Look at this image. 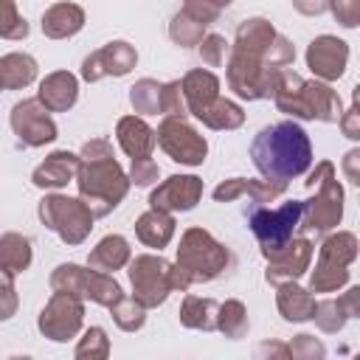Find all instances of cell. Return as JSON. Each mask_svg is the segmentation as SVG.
<instances>
[{
  "mask_svg": "<svg viewBox=\"0 0 360 360\" xmlns=\"http://www.w3.org/2000/svg\"><path fill=\"white\" fill-rule=\"evenodd\" d=\"M273 104L278 107V112L290 115L292 121L338 124V118L343 112V101L329 87V82L304 79L290 68L278 70V79L273 87Z\"/></svg>",
  "mask_w": 360,
  "mask_h": 360,
  "instance_id": "cell-3",
  "label": "cell"
},
{
  "mask_svg": "<svg viewBox=\"0 0 360 360\" xmlns=\"http://www.w3.org/2000/svg\"><path fill=\"white\" fill-rule=\"evenodd\" d=\"M20 307V295L14 287V273L0 267V321H11L17 315Z\"/></svg>",
  "mask_w": 360,
  "mask_h": 360,
  "instance_id": "cell-42",
  "label": "cell"
},
{
  "mask_svg": "<svg viewBox=\"0 0 360 360\" xmlns=\"http://www.w3.org/2000/svg\"><path fill=\"white\" fill-rule=\"evenodd\" d=\"M79 155H73V152H68V149H56V152H51L34 172H31V183L37 186V188H51V191H56V188H65L68 183H73L76 180V172H79Z\"/></svg>",
  "mask_w": 360,
  "mask_h": 360,
  "instance_id": "cell-21",
  "label": "cell"
},
{
  "mask_svg": "<svg viewBox=\"0 0 360 360\" xmlns=\"http://www.w3.org/2000/svg\"><path fill=\"white\" fill-rule=\"evenodd\" d=\"M329 11L343 28L360 25V0H329Z\"/></svg>",
  "mask_w": 360,
  "mask_h": 360,
  "instance_id": "cell-46",
  "label": "cell"
},
{
  "mask_svg": "<svg viewBox=\"0 0 360 360\" xmlns=\"http://www.w3.org/2000/svg\"><path fill=\"white\" fill-rule=\"evenodd\" d=\"M79 172H76V188L79 197L87 202L96 219L112 214L121 200L129 194V174L115 160L112 143L107 138H90L84 141L79 152Z\"/></svg>",
  "mask_w": 360,
  "mask_h": 360,
  "instance_id": "cell-2",
  "label": "cell"
},
{
  "mask_svg": "<svg viewBox=\"0 0 360 360\" xmlns=\"http://www.w3.org/2000/svg\"><path fill=\"white\" fill-rule=\"evenodd\" d=\"M8 124H11V132L17 135V141L28 149H39L45 143H53L56 135H59L51 112L37 98L17 101L8 112Z\"/></svg>",
  "mask_w": 360,
  "mask_h": 360,
  "instance_id": "cell-14",
  "label": "cell"
},
{
  "mask_svg": "<svg viewBox=\"0 0 360 360\" xmlns=\"http://www.w3.org/2000/svg\"><path fill=\"white\" fill-rule=\"evenodd\" d=\"M160 115H188L186 112V98H183V90H180V79L163 82V90H160Z\"/></svg>",
  "mask_w": 360,
  "mask_h": 360,
  "instance_id": "cell-43",
  "label": "cell"
},
{
  "mask_svg": "<svg viewBox=\"0 0 360 360\" xmlns=\"http://www.w3.org/2000/svg\"><path fill=\"white\" fill-rule=\"evenodd\" d=\"M31 262H34V248H31L28 236H22L17 231L0 233V267L20 276L31 267Z\"/></svg>",
  "mask_w": 360,
  "mask_h": 360,
  "instance_id": "cell-32",
  "label": "cell"
},
{
  "mask_svg": "<svg viewBox=\"0 0 360 360\" xmlns=\"http://www.w3.org/2000/svg\"><path fill=\"white\" fill-rule=\"evenodd\" d=\"M39 76V65L31 53L11 51L0 56V90H22L34 84Z\"/></svg>",
  "mask_w": 360,
  "mask_h": 360,
  "instance_id": "cell-30",
  "label": "cell"
},
{
  "mask_svg": "<svg viewBox=\"0 0 360 360\" xmlns=\"http://www.w3.org/2000/svg\"><path fill=\"white\" fill-rule=\"evenodd\" d=\"M228 51H231V45H228V39H225L222 34H205V37L200 39V45H197V53H200L202 65H208V68L225 65Z\"/></svg>",
  "mask_w": 360,
  "mask_h": 360,
  "instance_id": "cell-40",
  "label": "cell"
},
{
  "mask_svg": "<svg viewBox=\"0 0 360 360\" xmlns=\"http://www.w3.org/2000/svg\"><path fill=\"white\" fill-rule=\"evenodd\" d=\"M183 11L191 17V20H197V22H202V25H211V22H217V17L222 14L217 6H211L208 0H183Z\"/></svg>",
  "mask_w": 360,
  "mask_h": 360,
  "instance_id": "cell-47",
  "label": "cell"
},
{
  "mask_svg": "<svg viewBox=\"0 0 360 360\" xmlns=\"http://www.w3.org/2000/svg\"><path fill=\"white\" fill-rule=\"evenodd\" d=\"M217 307L219 301L214 298H200V295H186L180 304V323L186 329H197V332H214L217 329Z\"/></svg>",
  "mask_w": 360,
  "mask_h": 360,
  "instance_id": "cell-31",
  "label": "cell"
},
{
  "mask_svg": "<svg viewBox=\"0 0 360 360\" xmlns=\"http://www.w3.org/2000/svg\"><path fill=\"white\" fill-rule=\"evenodd\" d=\"M37 101L48 112H68L79 101V79L70 70H53L39 82Z\"/></svg>",
  "mask_w": 360,
  "mask_h": 360,
  "instance_id": "cell-22",
  "label": "cell"
},
{
  "mask_svg": "<svg viewBox=\"0 0 360 360\" xmlns=\"http://www.w3.org/2000/svg\"><path fill=\"white\" fill-rule=\"evenodd\" d=\"M174 228H177L174 214L160 211V208H146V211L135 219V236H138L146 248H155V250H160V248H166V245L172 242Z\"/></svg>",
  "mask_w": 360,
  "mask_h": 360,
  "instance_id": "cell-28",
  "label": "cell"
},
{
  "mask_svg": "<svg viewBox=\"0 0 360 360\" xmlns=\"http://www.w3.org/2000/svg\"><path fill=\"white\" fill-rule=\"evenodd\" d=\"M127 267L132 298L146 309L166 304V298L174 292V264L160 253H138L127 262Z\"/></svg>",
  "mask_w": 360,
  "mask_h": 360,
  "instance_id": "cell-10",
  "label": "cell"
},
{
  "mask_svg": "<svg viewBox=\"0 0 360 360\" xmlns=\"http://www.w3.org/2000/svg\"><path fill=\"white\" fill-rule=\"evenodd\" d=\"M129 160H132V166H129V183H132V186L149 188V186L158 183L160 169H158V163H155L152 158H129Z\"/></svg>",
  "mask_w": 360,
  "mask_h": 360,
  "instance_id": "cell-44",
  "label": "cell"
},
{
  "mask_svg": "<svg viewBox=\"0 0 360 360\" xmlns=\"http://www.w3.org/2000/svg\"><path fill=\"white\" fill-rule=\"evenodd\" d=\"M287 191V183H273V180H250V177H231L222 180L211 197L217 202H233L239 197H250V205H267L278 200Z\"/></svg>",
  "mask_w": 360,
  "mask_h": 360,
  "instance_id": "cell-19",
  "label": "cell"
},
{
  "mask_svg": "<svg viewBox=\"0 0 360 360\" xmlns=\"http://www.w3.org/2000/svg\"><path fill=\"white\" fill-rule=\"evenodd\" d=\"M135 65H138V51L127 39H112V42H107L98 51H93V53L84 56V62H82V79L90 82V84L98 82V79H104V76L121 79Z\"/></svg>",
  "mask_w": 360,
  "mask_h": 360,
  "instance_id": "cell-15",
  "label": "cell"
},
{
  "mask_svg": "<svg viewBox=\"0 0 360 360\" xmlns=\"http://www.w3.org/2000/svg\"><path fill=\"white\" fill-rule=\"evenodd\" d=\"M278 70L281 68H270L262 59L245 56L239 51H228L225 82H228V90H233V96L245 101H262V98H273Z\"/></svg>",
  "mask_w": 360,
  "mask_h": 360,
  "instance_id": "cell-11",
  "label": "cell"
},
{
  "mask_svg": "<svg viewBox=\"0 0 360 360\" xmlns=\"http://www.w3.org/2000/svg\"><path fill=\"white\" fill-rule=\"evenodd\" d=\"M197 121H202L208 129L228 132V129H239V127L245 124V110H242L236 101L217 96V98L197 115Z\"/></svg>",
  "mask_w": 360,
  "mask_h": 360,
  "instance_id": "cell-33",
  "label": "cell"
},
{
  "mask_svg": "<svg viewBox=\"0 0 360 360\" xmlns=\"http://www.w3.org/2000/svg\"><path fill=\"white\" fill-rule=\"evenodd\" d=\"M250 160L264 180L290 183L312 166V141L298 121L267 124L250 141Z\"/></svg>",
  "mask_w": 360,
  "mask_h": 360,
  "instance_id": "cell-1",
  "label": "cell"
},
{
  "mask_svg": "<svg viewBox=\"0 0 360 360\" xmlns=\"http://www.w3.org/2000/svg\"><path fill=\"white\" fill-rule=\"evenodd\" d=\"M180 90L186 98V112L197 118L219 96V76L214 70H205V68H191L180 79Z\"/></svg>",
  "mask_w": 360,
  "mask_h": 360,
  "instance_id": "cell-24",
  "label": "cell"
},
{
  "mask_svg": "<svg viewBox=\"0 0 360 360\" xmlns=\"http://www.w3.org/2000/svg\"><path fill=\"white\" fill-rule=\"evenodd\" d=\"M115 141L127 158H149L158 146L155 129L141 115H124L115 124Z\"/></svg>",
  "mask_w": 360,
  "mask_h": 360,
  "instance_id": "cell-25",
  "label": "cell"
},
{
  "mask_svg": "<svg viewBox=\"0 0 360 360\" xmlns=\"http://www.w3.org/2000/svg\"><path fill=\"white\" fill-rule=\"evenodd\" d=\"M276 34H278V31L273 28L270 20H264V17H248V20H242V22L236 25L231 51H239V53H245V56H253V59H262V62H264V56H267L273 39H276ZM264 65H267V62H264Z\"/></svg>",
  "mask_w": 360,
  "mask_h": 360,
  "instance_id": "cell-23",
  "label": "cell"
},
{
  "mask_svg": "<svg viewBox=\"0 0 360 360\" xmlns=\"http://www.w3.org/2000/svg\"><path fill=\"white\" fill-rule=\"evenodd\" d=\"M208 3H211V6H217V8L222 11V8H228V6L233 3V0H208Z\"/></svg>",
  "mask_w": 360,
  "mask_h": 360,
  "instance_id": "cell-52",
  "label": "cell"
},
{
  "mask_svg": "<svg viewBox=\"0 0 360 360\" xmlns=\"http://www.w3.org/2000/svg\"><path fill=\"white\" fill-rule=\"evenodd\" d=\"M312 253H315V245L307 236H292L284 248H278L276 253L267 256L264 281L273 284V287L281 284V281H298L309 270Z\"/></svg>",
  "mask_w": 360,
  "mask_h": 360,
  "instance_id": "cell-17",
  "label": "cell"
},
{
  "mask_svg": "<svg viewBox=\"0 0 360 360\" xmlns=\"http://www.w3.org/2000/svg\"><path fill=\"white\" fill-rule=\"evenodd\" d=\"M276 307L287 323H304V321H312L315 295L298 281H281L276 284Z\"/></svg>",
  "mask_w": 360,
  "mask_h": 360,
  "instance_id": "cell-27",
  "label": "cell"
},
{
  "mask_svg": "<svg viewBox=\"0 0 360 360\" xmlns=\"http://www.w3.org/2000/svg\"><path fill=\"white\" fill-rule=\"evenodd\" d=\"M301 208H304L301 200H287V202H281L276 208H270V205H250L248 225H250V231H253L264 259L270 253H276L278 248H284L295 236L298 222H301Z\"/></svg>",
  "mask_w": 360,
  "mask_h": 360,
  "instance_id": "cell-9",
  "label": "cell"
},
{
  "mask_svg": "<svg viewBox=\"0 0 360 360\" xmlns=\"http://www.w3.org/2000/svg\"><path fill=\"white\" fill-rule=\"evenodd\" d=\"M155 138L158 146L180 166H202V160L208 158L205 135H200L186 115H163V121L155 129Z\"/></svg>",
  "mask_w": 360,
  "mask_h": 360,
  "instance_id": "cell-12",
  "label": "cell"
},
{
  "mask_svg": "<svg viewBox=\"0 0 360 360\" xmlns=\"http://www.w3.org/2000/svg\"><path fill=\"white\" fill-rule=\"evenodd\" d=\"M357 163H360V149H349L346 155H343V174H346V180L349 183H354V186H360V172H357Z\"/></svg>",
  "mask_w": 360,
  "mask_h": 360,
  "instance_id": "cell-50",
  "label": "cell"
},
{
  "mask_svg": "<svg viewBox=\"0 0 360 360\" xmlns=\"http://www.w3.org/2000/svg\"><path fill=\"white\" fill-rule=\"evenodd\" d=\"M39 222L53 231L65 245H82L90 231H93V211L82 197H68V194H45L37 205Z\"/></svg>",
  "mask_w": 360,
  "mask_h": 360,
  "instance_id": "cell-8",
  "label": "cell"
},
{
  "mask_svg": "<svg viewBox=\"0 0 360 360\" xmlns=\"http://www.w3.org/2000/svg\"><path fill=\"white\" fill-rule=\"evenodd\" d=\"M82 323H84V301L70 292H59V290H53V295L37 315L39 335L53 343L73 340L82 332Z\"/></svg>",
  "mask_w": 360,
  "mask_h": 360,
  "instance_id": "cell-13",
  "label": "cell"
},
{
  "mask_svg": "<svg viewBox=\"0 0 360 360\" xmlns=\"http://www.w3.org/2000/svg\"><path fill=\"white\" fill-rule=\"evenodd\" d=\"M160 90H163V82L158 79H138L132 87H129V104L138 115H158L160 112Z\"/></svg>",
  "mask_w": 360,
  "mask_h": 360,
  "instance_id": "cell-35",
  "label": "cell"
},
{
  "mask_svg": "<svg viewBox=\"0 0 360 360\" xmlns=\"http://www.w3.org/2000/svg\"><path fill=\"white\" fill-rule=\"evenodd\" d=\"M290 3L304 17H321L329 11V0H290Z\"/></svg>",
  "mask_w": 360,
  "mask_h": 360,
  "instance_id": "cell-49",
  "label": "cell"
},
{
  "mask_svg": "<svg viewBox=\"0 0 360 360\" xmlns=\"http://www.w3.org/2000/svg\"><path fill=\"white\" fill-rule=\"evenodd\" d=\"M205 28H208V25L191 20V17L180 8V11L172 17V22H169V39H172L174 45H180V48H197L200 39L205 37Z\"/></svg>",
  "mask_w": 360,
  "mask_h": 360,
  "instance_id": "cell-36",
  "label": "cell"
},
{
  "mask_svg": "<svg viewBox=\"0 0 360 360\" xmlns=\"http://www.w3.org/2000/svg\"><path fill=\"white\" fill-rule=\"evenodd\" d=\"M307 68L321 82H338L349 65V42L335 34H321L307 45Z\"/></svg>",
  "mask_w": 360,
  "mask_h": 360,
  "instance_id": "cell-16",
  "label": "cell"
},
{
  "mask_svg": "<svg viewBox=\"0 0 360 360\" xmlns=\"http://www.w3.org/2000/svg\"><path fill=\"white\" fill-rule=\"evenodd\" d=\"M202 200V180L197 174H172L158 183L149 194V208H160L169 214H183L197 208Z\"/></svg>",
  "mask_w": 360,
  "mask_h": 360,
  "instance_id": "cell-18",
  "label": "cell"
},
{
  "mask_svg": "<svg viewBox=\"0 0 360 360\" xmlns=\"http://www.w3.org/2000/svg\"><path fill=\"white\" fill-rule=\"evenodd\" d=\"M180 273L188 278V284H208L214 278H219L222 273H228L233 267V253L228 245H222L219 239H214L211 231L191 225L180 233V245H177V262Z\"/></svg>",
  "mask_w": 360,
  "mask_h": 360,
  "instance_id": "cell-4",
  "label": "cell"
},
{
  "mask_svg": "<svg viewBox=\"0 0 360 360\" xmlns=\"http://www.w3.org/2000/svg\"><path fill=\"white\" fill-rule=\"evenodd\" d=\"M110 315H112L115 326L124 329V332H138V329L146 323V307L138 304L132 295H121V298L110 307Z\"/></svg>",
  "mask_w": 360,
  "mask_h": 360,
  "instance_id": "cell-37",
  "label": "cell"
},
{
  "mask_svg": "<svg viewBox=\"0 0 360 360\" xmlns=\"http://www.w3.org/2000/svg\"><path fill=\"white\" fill-rule=\"evenodd\" d=\"M28 22L17 8V0H0V39H25Z\"/></svg>",
  "mask_w": 360,
  "mask_h": 360,
  "instance_id": "cell-39",
  "label": "cell"
},
{
  "mask_svg": "<svg viewBox=\"0 0 360 360\" xmlns=\"http://www.w3.org/2000/svg\"><path fill=\"white\" fill-rule=\"evenodd\" d=\"M287 349H290V357H295V360H323L326 357V346L315 335H307V332L295 335L287 343Z\"/></svg>",
  "mask_w": 360,
  "mask_h": 360,
  "instance_id": "cell-41",
  "label": "cell"
},
{
  "mask_svg": "<svg viewBox=\"0 0 360 360\" xmlns=\"http://www.w3.org/2000/svg\"><path fill=\"white\" fill-rule=\"evenodd\" d=\"M256 354H276V357H290V349L287 343H259L256 346Z\"/></svg>",
  "mask_w": 360,
  "mask_h": 360,
  "instance_id": "cell-51",
  "label": "cell"
},
{
  "mask_svg": "<svg viewBox=\"0 0 360 360\" xmlns=\"http://www.w3.org/2000/svg\"><path fill=\"white\" fill-rule=\"evenodd\" d=\"M338 127H340V132H343L349 141H360V110H357V90H354V101H352V107L340 112Z\"/></svg>",
  "mask_w": 360,
  "mask_h": 360,
  "instance_id": "cell-48",
  "label": "cell"
},
{
  "mask_svg": "<svg viewBox=\"0 0 360 360\" xmlns=\"http://www.w3.org/2000/svg\"><path fill=\"white\" fill-rule=\"evenodd\" d=\"M304 186L309 191H315L309 200H301V222L298 228L307 233H326L335 231L343 219V186L338 183L335 174V163L332 160H321L315 163V169L309 172V177L304 180Z\"/></svg>",
  "mask_w": 360,
  "mask_h": 360,
  "instance_id": "cell-5",
  "label": "cell"
},
{
  "mask_svg": "<svg viewBox=\"0 0 360 360\" xmlns=\"http://www.w3.org/2000/svg\"><path fill=\"white\" fill-rule=\"evenodd\" d=\"M357 315H360V287H349L338 298H321V301H315L312 321H315V326L321 332L338 335L346 326V321H352Z\"/></svg>",
  "mask_w": 360,
  "mask_h": 360,
  "instance_id": "cell-20",
  "label": "cell"
},
{
  "mask_svg": "<svg viewBox=\"0 0 360 360\" xmlns=\"http://www.w3.org/2000/svg\"><path fill=\"white\" fill-rule=\"evenodd\" d=\"M217 332H222L231 340H242L250 332L248 307L239 298H228L217 307Z\"/></svg>",
  "mask_w": 360,
  "mask_h": 360,
  "instance_id": "cell-34",
  "label": "cell"
},
{
  "mask_svg": "<svg viewBox=\"0 0 360 360\" xmlns=\"http://www.w3.org/2000/svg\"><path fill=\"white\" fill-rule=\"evenodd\" d=\"M84 8L79 3H70V0H62V3H53L42 11V34L48 39H68V37H76L82 28H84Z\"/></svg>",
  "mask_w": 360,
  "mask_h": 360,
  "instance_id": "cell-26",
  "label": "cell"
},
{
  "mask_svg": "<svg viewBox=\"0 0 360 360\" xmlns=\"http://www.w3.org/2000/svg\"><path fill=\"white\" fill-rule=\"evenodd\" d=\"M264 62H267L270 68H290V65L295 62V45H292L284 34H276V39H273V45H270Z\"/></svg>",
  "mask_w": 360,
  "mask_h": 360,
  "instance_id": "cell-45",
  "label": "cell"
},
{
  "mask_svg": "<svg viewBox=\"0 0 360 360\" xmlns=\"http://www.w3.org/2000/svg\"><path fill=\"white\" fill-rule=\"evenodd\" d=\"M132 259V248L121 233H107L104 239L96 242V248L87 256V267L101 270V273H115L121 267H127V262Z\"/></svg>",
  "mask_w": 360,
  "mask_h": 360,
  "instance_id": "cell-29",
  "label": "cell"
},
{
  "mask_svg": "<svg viewBox=\"0 0 360 360\" xmlns=\"http://www.w3.org/2000/svg\"><path fill=\"white\" fill-rule=\"evenodd\" d=\"M76 360H104L110 357V338L101 326H90L84 329V335L79 338L76 349H73Z\"/></svg>",
  "mask_w": 360,
  "mask_h": 360,
  "instance_id": "cell-38",
  "label": "cell"
},
{
  "mask_svg": "<svg viewBox=\"0 0 360 360\" xmlns=\"http://www.w3.org/2000/svg\"><path fill=\"white\" fill-rule=\"evenodd\" d=\"M357 236L352 231L329 233L318 248L315 270L309 273V292H338L352 278V262L357 259Z\"/></svg>",
  "mask_w": 360,
  "mask_h": 360,
  "instance_id": "cell-6",
  "label": "cell"
},
{
  "mask_svg": "<svg viewBox=\"0 0 360 360\" xmlns=\"http://www.w3.org/2000/svg\"><path fill=\"white\" fill-rule=\"evenodd\" d=\"M51 290H59V292H70L82 301H93L98 307H112L124 290L121 284L112 278V273H101V270H93V267H84V264H76V262H62L53 267L51 278H48Z\"/></svg>",
  "mask_w": 360,
  "mask_h": 360,
  "instance_id": "cell-7",
  "label": "cell"
}]
</instances>
